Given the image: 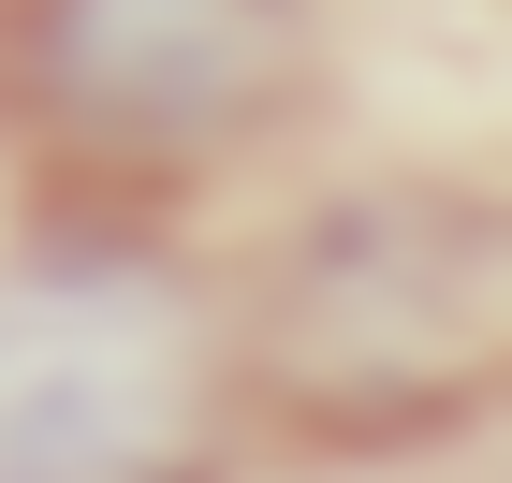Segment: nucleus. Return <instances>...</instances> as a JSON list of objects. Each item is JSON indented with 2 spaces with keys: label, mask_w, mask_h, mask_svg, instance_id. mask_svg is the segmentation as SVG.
I'll return each instance as SVG.
<instances>
[{
  "label": "nucleus",
  "mask_w": 512,
  "mask_h": 483,
  "mask_svg": "<svg viewBox=\"0 0 512 483\" xmlns=\"http://www.w3.org/2000/svg\"><path fill=\"white\" fill-rule=\"evenodd\" d=\"M512 366V220L454 176L322 191L249 249L220 308V396L308 454H425L498 410Z\"/></svg>",
  "instance_id": "obj_1"
},
{
  "label": "nucleus",
  "mask_w": 512,
  "mask_h": 483,
  "mask_svg": "<svg viewBox=\"0 0 512 483\" xmlns=\"http://www.w3.org/2000/svg\"><path fill=\"white\" fill-rule=\"evenodd\" d=\"M322 74V0H0V147L59 205H161Z\"/></svg>",
  "instance_id": "obj_2"
},
{
  "label": "nucleus",
  "mask_w": 512,
  "mask_h": 483,
  "mask_svg": "<svg viewBox=\"0 0 512 483\" xmlns=\"http://www.w3.org/2000/svg\"><path fill=\"white\" fill-rule=\"evenodd\" d=\"M220 410V293L147 235V205H74L0 264V469L205 483Z\"/></svg>",
  "instance_id": "obj_3"
},
{
  "label": "nucleus",
  "mask_w": 512,
  "mask_h": 483,
  "mask_svg": "<svg viewBox=\"0 0 512 483\" xmlns=\"http://www.w3.org/2000/svg\"><path fill=\"white\" fill-rule=\"evenodd\" d=\"M0 483H30V469H0Z\"/></svg>",
  "instance_id": "obj_4"
}]
</instances>
